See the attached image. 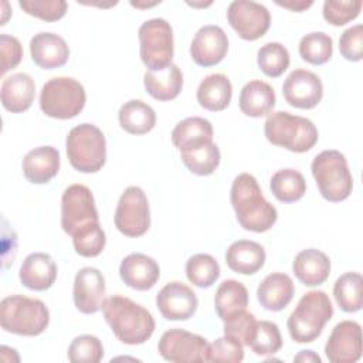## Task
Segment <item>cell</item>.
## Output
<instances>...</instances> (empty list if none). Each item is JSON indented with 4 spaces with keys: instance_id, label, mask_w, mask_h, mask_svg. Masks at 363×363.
<instances>
[{
    "instance_id": "obj_29",
    "label": "cell",
    "mask_w": 363,
    "mask_h": 363,
    "mask_svg": "<svg viewBox=\"0 0 363 363\" xmlns=\"http://www.w3.org/2000/svg\"><path fill=\"white\" fill-rule=\"evenodd\" d=\"M143 84L147 94L157 101L174 99L183 88V74L176 64H170L160 71H146Z\"/></svg>"
},
{
    "instance_id": "obj_10",
    "label": "cell",
    "mask_w": 363,
    "mask_h": 363,
    "mask_svg": "<svg viewBox=\"0 0 363 363\" xmlns=\"http://www.w3.org/2000/svg\"><path fill=\"white\" fill-rule=\"evenodd\" d=\"M99 223L92 191L84 184L68 186L61 197V227L74 237L77 233Z\"/></svg>"
},
{
    "instance_id": "obj_21",
    "label": "cell",
    "mask_w": 363,
    "mask_h": 363,
    "mask_svg": "<svg viewBox=\"0 0 363 363\" xmlns=\"http://www.w3.org/2000/svg\"><path fill=\"white\" fill-rule=\"evenodd\" d=\"M57 264L45 252L27 255L20 267V282L31 291H45L52 286L57 278Z\"/></svg>"
},
{
    "instance_id": "obj_35",
    "label": "cell",
    "mask_w": 363,
    "mask_h": 363,
    "mask_svg": "<svg viewBox=\"0 0 363 363\" xmlns=\"http://www.w3.org/2000/svg\"><path fill=\"white\" fill-rule=\"evenodd\" d=\"M184 166L197 176H208L220 164V149L214 142H207L193 149L180 152Z\"/></svg>"
},
{
    "instance_id": "obj_20",
    "label": "cell",
    "mask_w": 363,
    "mask_h": 363,
    "mask_svg": "<svg viewBox=\"0 0 363 363\" xmlns=\"http://www.w3.org/2000/svg\"><path fill=\"white\" fill-rule=\"evenodd\" d=\"M33 61L43 69L62 67L69 58V48L65 40L50 31H41L30 40Z\"/></svg>"
},
{
    "instance_id": "obj_5",
    "label": "cell",
    "mask_w": 363,
    "mask_h": 363,
    "mask_svg": "<svg viewBox=\"0 0 363 363\" xmlns=\"http://www.w3.org/2000/svg\"><path fill=\"white\" fill-rule=\"evenodd\" d=\"M264 133L272 145L295 153L311 150L319 138L312 121L286 111L272 112L264 123Z\"/></svg>"
},
{
    "instance_id": "obj_1",
    "label": "cell",
    "mask_w": 363,
    "mask_h": 363,
    "mask_svg": "<svg viewBox=\"0 0 363 363\" xmlns=\"http://www.w3.org/2000/svg\"><path fill=\"white\" fill-rule=\"evenodd\" d=\"M230 200L237 221L247 231H268L278 218L277 208L262 196L257 179L250 173H241L233 180Z\"/></svg>"
},
{
    "instance_id": "obj_6",
    "label": "cell",
    "mask_w": 363,
    "mask_h": 363,
    "mask_svg": "<svg viewBox=\"0 0 363 363\" xmlns=\"http://www.w3.org/2000/svg\"><path fill=\"white\" fill-rule=\"evenodd\" d=\"M319 193L332 203L346 200L353 189V177L343 153L335 149L316 155L311 164Z\"/></svg>"
},
{
    "instance_id": "obj_30",
    "label": "cell",
    "mask_w": 363,
    "mask_h": 363,
    "mask_svg": "<svg viewBox=\"0 0 363 363\" xmlns=\"http://www.w3.org/2000/svg\"><path fill=\"white\" fill-rule=\"evenodd\" d=\"M233 85L224 74L207 75L197 88V102L207 111L218 112L230 105Z\"/></svg>"
},
{
    "instance_id": "obj_49",
    "label": "cell",
    "mask_w": 363,
    "mask_h": 363,
    "mask_svg": "<svg viewBox=\"0 0 363 363\" xmlns=\"http://www.w3.org/2000/svg\"><path fill=\"white\" fill-rule=\"evenodd\" d=\"M294 362H313L320 363V357L313 350H302L299 354L294 357Z\"/></svg>"
},
{
    "instance_id": "obj_43",
    "label": "cell",
    "mask_w": 363,
    "mask_h": 363,
    "mask_svg": "<svg viewBox=\"0 0 363 363\" xmlns=\"http://www.w3.org/2000/svg\"><path fill=\"white\" fill-rule=\"evenodd\" d=\"M244 359L242 343L237 339L224 335L223 337L216 339L208 346L207 362L216 363H240Z\"/></svg>"
},
{
    "instance_id": "obj_18",
    "label": "cell",
    "mask_w": 363,
    "mask_h": 363,
    "mask_svg": "<svg viewBox=\"0 0 363 363\" xmlns=\"http://www.w3.org/2000/svg\"><path fill=\"white\" fill-rule=\"evenodd\" d=\"M228 51V37L216 24L199 28L190 44L191 60L200 67H213L223 61Z\"/></svg>"
},
{
    "instance_id": "obj_7",
    "label": "cell",
    "mask_w": 363,
    "mask_h": 363,
    "mask_svg": "<svg viewBox=\"0 0 363 363\" xmlns=\"http://www.w3.org/2000/svg\"><path fill=\"white\" fill-rule=\"evenodd\" d=\"M71 166L81 173H95L106 160V140L102 130L92 123L72 128L65 140Z\"/></svg>"
},
{
    "instance_id": "obj_31",
    "label": "cell",
    "mask_w": 363,
    "mask_h": 363,
    "mask_svg": "<svg viewBox=\"0 0 363 363\" xmlns=\"http://www.w3.org/2000/svg\"><path fill=\"white\" fill-rule=\"evenodd\" d=\"M118 119L125 132L130 135H145L155 128L156 112L146 102L140 99H130L121 106Z\"/></svg>"
},
{
    "instance_id": "obj_28",
    "label": "cell",
    "mask_w": 363,
    "mask_h": 363,
    "mask_svg": "<svg viewBox=\"0 0 363 363\" xmlns=\"http://www.w3.org/2000/svg\"><path fill=\"white\" fill-rule=\"evenodd\" d=\"M213 125L210 121L200 116H190L180 121L172 130V142L179 152H184L213 142Z\"/></svg>"
},
{
    "instance_id": "obj_14",
    "label": "cell",
    "mask_w": 363,
    "mask_h": 363,
    "mask_svg": "<svg viewBox=\"0 0 363 363\" xmlns=\"http://www.w3.org/2000/svg\"><path fill=\"white\" fill-rule=\"evenodd\" d=\"M325 354L332 363H354L362 357V328L354 320H342L330 332Z\"/></svg>"
},
{
    "instance_id": "obj_17",
    "label": "cell",
    "mask_w": 363,
    "mask_h": 363,
    "mask_svg": "<svg viewBox=\"0 0 363 363\" xmlns=\"http://www.w3.org/2000/svg\"><path fill=\"white\" fill-rule=\"evenodd\" d=\"M106 286L102 272L94 267L81 268L74 279V303L85 315L96 313L106 301Z\"/></svg>"
},
{
    "instance_id": "obj_39",
    "label": "cell",
    "mask_w": 363,
    "mask_h": 363,
    "mask_svg": "<svg viewBox=\"0 0 363 363\" xmlns=\"http://www.w3.org/2000/svg\"><path fill=\"white\" fill-rule=\"evenodd\" d=\"M248 346L258 356L275 354L282 347V336L278 325L271 320H257L255 332Z\"/></svg>"
},
{
    "instance_id": "obj_26",
    "label": "cell",
    "mask_w": 363,
    "mask_h": 363,
    "mask_svg": "<svg viewBox=\"0 0 363 363\" xmlns=\"http://www.w3.org/2000/svg\"><path fill=\"white\" fill-rule=\"evenodd\" d=\"M225 262L237 274L252 275L264 267L265 250L255 241L238 240L227 248Z\"/></svg>"
},
{
    "instance_id": "obj_27",
    "label": "cell",
    "mask_w": 363,
    "mask_h": 363,
    "mask_svg": "<svg viewBox=\"0 0 363 363\" xmlns=\"http://www.w3.org/2000/svg\"><path fill=\"white\" fill-rule=\"evenodd\" d=\"M240 109L244 115L251 118H261L268 115L275 106V92L274 88L259 79H252L247 82L238 99Z\"/></svg>"
},
{
    "instance_id": "obj_37",
    "label": "cell",
    "mask_w": 363,
    "mask_h": 363,
    "mask_svg": "<svg viewBox=\"0 0 363 363\" xmlns=\"http://www.w3.org/2000/svg\"><path fill=\"white\" fill-rule=\"evenodd\" d=\"M187 279L199 288H210L220 277V265L210 254H196L186 262Z\"/></svg>"
},
{
    "instance_id": "obj_22",
    "label": "cell",
    "mask_w": 363,
    "mask_h": 363,
    "mask_svg": "<svg viewBox=\"0 0 363 363\" xmlns=\"http://www.w3.org/2000/svg\"><path fill=\"white\" fill-rule=\"evenodd\" d=\"M60 152L52 146H38L30 150L21 163L24 177L34 184L48 183L60 170Z\"/></svg>"
},
{
    "instance_id": "obj_47",
    "label": "cell",
    "mask_w": 363,
    "mask_h": 363,
    "mask_svg": "<svg viewBox=\"0 0 363 363\" xmlns=\"http://www.w3.org/2000/svg\"><path fill=\"white\" fill-rule=\"evenodd\" d=\"M0 57H1V75L16 68L23 58V47L18 38L9 34L0 35Z\"/></svg>"
},
{
    "instance_id": "obj_16",
    "label": "cell",
    "mask_w": 363,
    "mask_h": 363,
    "mask_svg": "<svg viewBox=\"0 0 363 363\" xmlns=\"http://www.w3.org/2000/svg\"><path fill=\"white\" fill-rule=\"evenodd\" d=\"M156 306L167 320H187L196 313L199 299L190 286L172 281L157 292Z\"/></svg>"
},
{
    "instance_id": "obj_11",
    "label": "cell",
    "mask_w": 363,
    "mask_h": 363,
    "mask_svg": "<svg viewBox=\"0 0 363 363\" xmlns=\"http://www.w3.org/2000/svg\"><path fill=\"white\" fill-rule=\"evenodd\" d=\"M115 227L126 237H140L150 227V210L145 191L129 186L121 194L115 210Z\"/></svg>"
},
{
    "instance_id": "obj_25",
    "label": "cell",
    "mask_w": 363,
    "mask_h": 363,
    "mask_svg": "<svg viewBox=\"0 0 363 363\" xmlns=\"http://www.w3.org/2000/svg\"><path fill=\"white\" fill-rule=\"evenodd\" d=\"M295 292L294 282L284 272L267 275L257 288V298L261 306L271 312H279L292 301Z\"/></svg>"
},
{
    "instance_id": "obj_12",
    "label": "cell",
    "mask_w": 363,
    "mask_h": 363,
    "mask_svg": "<svg viewBox=\"0 0 363 363\" xmlns=\"http://www.w3.org/2000/svg\"><path fill=\"white\" fill-rule=\"evenodd\" d=\"M210 343L200 335L184 329L166 330L159 343L160 356L173 363H201L207 362Z\"/></svg>"
},
{
    "instance_id": "obj_8",
    "label": "cell",
    "mask_w": 363,
    "mask_h": 363,
    "mask_svg": "<svg viewBox=\"0 0 363 363\" xmlns=\"http://www.w3.org/2000/svg\"><path fill=\"white\" fill-rule=\"evenodd\" d=\"M86 94L84 85L71 77L48 79L40 92L41 111L55 119H71L85 106Z\"/></svg>"
},
{
    "instance_id": "obj_38",
    "label": "cell",
    "mask_w": 363,
    "mask_h": 363,
    "mask_svg": "<svg viewBox=\"0 0 363 363\" xmlns=\"http://www.w3.org/2000/svg\"><path fill=\"white\" fill-rule=\"evenodd\" d=\"M289 62V52L281 43H267L257 52L259 69L271 78L282 75L288 69Z\"/></svg>"
},
{
    "instance_id": "obj_45",
    "label": "cell",
    "mask_w": 363,
    "mask_h": 363,
    "mask_svg": "<svg viewBox=\"0 0 363 363\" xmlns=\"http://www.w3.org/2000/svg\"><path fill=\"white\" fill-rule=\"evenodd\" d=\"M255 326H257L255 316L247 311H242L231 316L230 319L224 320V335L231 336L238 342H241L242 345L248 346L255 332Z\"/></svg>"
},
{
    "instance_id": "obj_9",
    "label": "cell",
    "mask_w": 363,
    "mask_h": 363,
    "mask_svg": "<svg viewBox=\"0 0 363 363\" xmlns=\"http://www.w3.org/2000/svg\"><path fill=\"white\" fill-rule=\"evenodd\" d=\"M140 60L149 71H160L172 64L173 30L164 18L156 17L142 23L138 31Z\"/></svg>"
},
{
    "instance_id": "obj_41",
    "label": "cell",
    "mask_w": 363,
    "mask_h": 363,
    "mask_svg": "<svg viewBox=\"0 0 363 363\" xmlns=\"http://www.w3.org/2000/svg\"><path fill=\"white\" fill-rule=\"evenodd\" d=\"M72 244H74L77 254H79L81 257L91 258V257H96L102 252V250L105 248V244H106V237H105L102 227L98 223V224H94V225L77 233L72 237Z\"/></svg>"
},
{
    "instance_id": "obj_34",
    "label": "cell",
    "mask_w": 363,
    "mask_h": 363,
    "mask_svg": "<svg viewBox=\"0 0 363 363\" xmlns=\"http://www.w3.org/2000/svg\"><path fill=\"white\" fill-rule=\"evenodd\" d=\"M336 303L345 312H357L363 305V277L359 272H345L333 285Z\"/></svg>"
},
{
    "instance_id": "obj_40",
    "label": "cell",
    "mask_w": 363,
    "mask_h": 363,
    "mask_svg": "<svg viewBox=\"0 0 363 363\" xmlns=\"http://www.w3.org/2000/svg\"><path fill=\"white\" fill-rule=\"evenodd\" d=\"M67 354L72 363H98L104 357V346L94 335H79L68 346Z\"/></svg>"
},
{
    "instance_id": "obj_36",
    "label": "cell",
    "mask_w": 363,
    "mask_h": 363,
    "mask_svg": "<svg viewBox=\"0 0 363 363\" xmlns=\"http://www.w3.org/2000/svg\"><path fill=\"white\" fill-rule=\"evenodd\" d=\"M333 54V40L323 31H312L299 41V55L303 61L322 65L330 60Z\"/></svg>"
},
{
    "instance_id": "obj_32",
    "label": "cell",
    "mask_w": 363,
    "mask_h": 363,
    "mask_svg": "<svg viewBox=\"0 0 363 363\" xmlns=\"http://www.w3.org/2000/svg\"><path fill=\"white\" fill-rule=\"evenodd\" d=\"M247 305L248 291L242 282L235 279H225L218 285L214 296V306L218 318L223 322L245 311Z\"/></svg>"
},
{
    "instance_id": "obj_33",
    "label": "cell",
    "mask_w": 363,
    "mask_h": 363,
    "mask_svg": "<svg viewBox=\"0 0 363 363\" xmlns=\"http://www.w3.org/2000/svg\"><path fill=\"white\" fill-rule=\"evenodd\" d=\"M272 194L282 203H294L306 193V182L301 172L286 167L275 172L269 180Z\"/></svg>"
},
{
    "instance_id": "obj_13",
    "label": "cell",
    "mask_w": 363,
    "mask_h": 363,
    "mask_svg": "<svg viewBox=\"0 0 363 363\" xmlns=\"http://www.w3.org/2000/svg\"><path fill=\"white\" fill-rule=\"evenodd\" d=\"M227 20L235 33L247 41L261 38L271 24L268 9L251 0L231 1L227 9Z\"/></svg>"
},
{
    "instance_id": "obj_15",
    "label": "cell",
    "mask_w": 363,
    "mask_h": 363,
    "mask_svg": "<svg viewBox=\"0 0 363 363\" xmlns=\"http://www.w3.org/2000/svg\"><path fill=\"white\" fill-rule=\"evenodd\" d=\"M285 101L299 109L315 108L323 96V85L320 78L308 69H294L282 84Z\"/></svg>"
},
{
    "instance_id": "obj_2",
    "label": "cell",
    "mask_w": 363,
    "mask_h": 363,
    "mask_svg": "<svg viewBox=\"0 0 363 363\" xmlns=\"http://www.w3.org/2000/svg\"><path fill=\"white\" fill-rule=\"evenodd\" d=\"M102 312L113 335L125 345H142L155 332L156 323L152 313L126 296L108 298Z\"/></svg>"
},
{
    "instance_id": "obj_19",
    "label": "cell",
    "mask_w": 363,
    "mask_h": 363,
    "mask_svg": "<svg viewBox=\"0 0 363 363\" xmlns=\"http://www.w3.org/2000/svg\"><path fill=\"white\" fill-rule=\"evenodd\" d=\"M121 279L136 291H147L155 286L160 277L159 264L149 255L132 252L119 265Z\"/></svg>"
},
{
    "instance_id": "obj_44",
    "label": "cell",
    "mask_w": 363,
    "mask_h": 363,
    "mask_svg": "<svg viewBox=\"0 0 363 363\" xmlns=\"http://www.w3.org/2000/svg\"><path fill=\"white\" fill-rule=\"evenodd\" d=\"M18 6L30 16L44 21H57L67 13L68 4L64 0H20Z\"/></svg>"
},
{
    "instance_id": "obj_46",
    "label": "cell",
    "mask_w": 363,
    "mask_h": 363,
    "mask_svg": "<svg viewBox=\"0 0 363 363\" xmlns=\"http://www.w3.org/2000/svg\"><path fill=\"white\" fill-rule=\"evenodd\" d=\"M339 51L347 61H360L363 57V26L346 28L339 38Z\"/></svg>"
},
{
    "instance_id": "obj_23",
    "label": "cell",
    "mask_w": 363,
    "mask_h": 363,
    "mask_svg": "<svg viewBox=\"0 0 363 363\" xmlns=\"http://www.w3.org/2000/svg\"><path fill=\"white\" fill-rule=\"evenodd\" d=\"M292 271L299 282L306 286L323 284L330 274L329 257L316 248H306L295 255Z\"/></svg>"
},
{
    "instance_id": "obj_42",
    "label": "cell",
    "mask_w": 363,
    "mask_h": 363,
    "mask_svg": "<svg viewBox=\"0 0 363 363\" xmlns=\"http://www.w3.org/2000/svg\"><path fill=\"white\" fill-rule=\"evenodd\" d=\"M362 6V0H326L322 14L329 24L345 26L359 16Z\"/></svg>"
},
{
    "instance_id": "obj_24",
    "label": "cell",
    "mask_w": 363,
    "mask_h": 363,
    "mask_svg": "<svg viewBox=\"0 0 363 363\" xmlns=\"http://www.w3.org/2000/svg\"><path fill=\"white\" fill-rule=\"evenodd\" d=\"M35 96L34 79L24 72H16L1 82V105L11 113L27 111Z\"/></svg>"
},
{
    "instance_id": "obj_48",
    "label": "cell",
    "mask_w": 363,
    "mask_h": 363,
    "mask_svg": "<svg viewBox=\"0 0 363 363\" xmlns=\"http://www.w3.org/2000/svg\"><path fill=\"white\" fill-rule=\"evenodd\" d=\"M275 3H277L278 6H281V7L289 9V10H292V11H303V10L309 9V7L313 4L312 0H284V1L277 0Z\"/></svg>"
},
{
    "instance_id": "obj_4",
    "label": "cell",
    "mask_w": 363,
    "mask_h": 363,
    "mask_svg": "<svg viewBox=\"0 0 363 363\" xmlns=\"http://www.w3.org/2000/svg\"><path fill=\"white\" fill-rule=\"evenodd\" d=\"M50 323L45 303L24 295H10L0 302V325L3 330L21 336H37Z\"/></svg>"
},
{
    "instance_id": "obj_3",
    "label": "cell",
    "mask_w": 363,
    "mask_h": 363,
    "mask_svg": "<svg viewBox=\"0 0 363 363\" xmlns=\"http://www.w3.org/2000/svg\"><path fill=\"white\" fill-rule=\"evenodd\" d=\"M333 315V306L323 291H309L291 312L286 326L296 343H311L318 339Z\"/></svg>"
}]
</instances>
